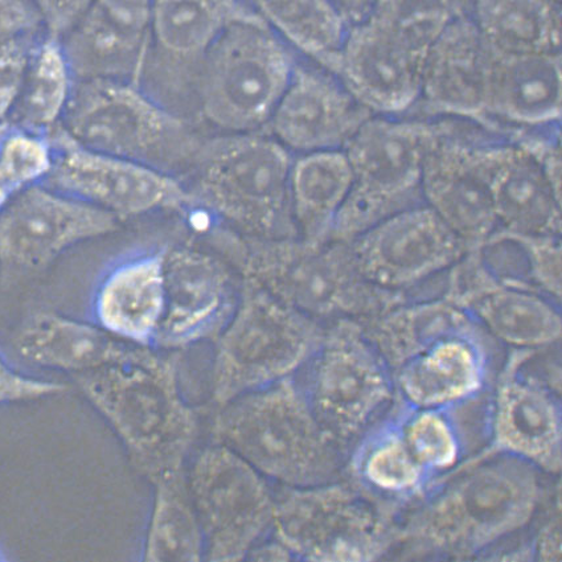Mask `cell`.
Returning a JSON list of instances; mask_svg holds the SVG:
<instances>
[{
  "mask_svg": "<svg viewBox=\"0 0 562 562\" xmlns=\"http://www.w3.org/2000/svg\"><path fill=\"white\" fill-rule=\"evenodd\" d=\"M360 323L390 368L396 396L413 408H451L486 395L504 360L502 345L439 295Z\"/></svg>",
  "mask_w": 562,
  "mask_h": 562,
  "instance_id": "1",
  "label": "cell"
},
{
  "mask_svg": "<svg viewBox=\"0 0 562 562\" xmlns=\"http://www.w3.org/2000/svg\"><path fill=\"white\" fill-rule=\"evenodd\" d=\"M536 289L561 301V236L521 235Z\"/></svg>",
  "mask_w": 562,
  "mask_h": 562,
  "instance_id": "38",
  "label": "cell"
},
{
  "mask_svg": "<svg viewBox=\"0 0 562 562\" xmlns=\"http://www.w3.org/2000/svg\"><path fill=\"white\" fill-rule=\"evenodd\" d=\"M541 471L497 456L456 471L400 516L395 549L405 560H475L529 526L544 487Z\"/></svg>",
  "mask_w": 562,
  "mask_h": 562,
  "instance_id": "2",
  "label": "cell"
},
{
  "mask_svg": "<svg viewBox=\"0 0 562 562\" xmlns=\"http://www.w3.org/2000/svg\"><path fill=\"white\" fill-rule=\"evenodd\" d=\"M486 131L471 122L448 119L424 165V204L469 250L480 247L499 229L488 183L491 138L482 135Z\"/></svg>",
  "mask_w": 562,
  "mask_h": 562,
  "instance_id": "16",
  "label": "cell"
},
{
  "mask_svg": "<svg viewBox=\"0 0 562 562\" xmlns=\"http://www.w3.org/2000/svg\"><path fill=\"white\" fill-rule=\"evenodd\" d=\"M153 0H94L61 38L76 81L142 86L151 49Z\"/></svg>",
  "mask_w": 562,
  "mask_h": 562,
  "instance_id": "24",
  "label": "cell"
},
{
  "mask_svg": "<svg viewBox=\"0 0 562 562\" xmlns=\"http://www.w3.org/2000/svg\"><path fill=\"white\" fill-rule=\"evenodd\" d=\"M487 114L502 132L560 125L561 54L504 55L494 50Z\"/></svg>",
  "mask_w": 562,
  "mask_h": 562,
  "instance_id": "28",
  "label": "cell"
},
{
  "mask_svg": "<svg viewBox=\"0 0 562 562\" xmlns=\"http://www.w3.org/2000/svg\"><path fill=\"white\" fill-rule=\"evenodd\" d=\"M487 160L497 228L518 235L561 236V189L514 131L491 138Z\"/></svg>",
  "mask_w": 562,
  "mask_h": 562,
  "instance_id": "25",
  "label": "cell"
},
{
  "mask_svg": "<svg viewBox=\"0 0 562 562\" xmlns=\"http://www.w3.org/2000/svg\"><path fill=\"white\" fill-rule=\"evenodd\" d=\"M19 190L11 182L10 178L5 176V172L0 167V212H2L5 206L9 205L12 198L16 195Z\"/></svg>",
  "mask_w": 562,
  "mask_h": 562,
  "instance_id": "44",
  "label": "cell"
},
{
  "mask_svg": "<svg viewBox=\"0 0 562 562\" xmlns=\"http://www.w3.org/2000/svg\"><path fill=\"white\" fill-rule=\"evenodd\" d=\"M426 56L366 16L348 25L334 75L372 114L403 117L422 94Z\"/></svg>",
  "mask_w": 562,
  "mask_h": 562,
  "instance_id": "21",
  "label": "cell"
},
{
  "mask_svg": "<svg viewBox=\"0 0 562 562\" xmlns=\"http://www.w3.org/2000/svg\"><path fill=\"white\" fill-rule=\"evenodd\" d=\"M41 12L47 34L61 38L90 8L94 0H32Z\"/></svg>",
  "mask_w": 562,
  "mask_h": 562,
  "instance_id": "41",
  "label": "cell"
},
{
  "mask_svg": "<svg viewBox=\"0 0 562 562\" xmlns=\"http://www.w3.org/2000/svg\"><path fill=\"white\" fill-rule=\"evenodd\" d=\"M237 301L231 274L216 257L186 245L166 248L165 312L155 350L182 351L215 341Z\"/></svg>",
  "mask_w": 562,
  "mask_h": 562,
  "instance_id": "20",
  "label": "cell"
},
{
  "mask_svg": "<svg viewBox=\"0 0 562 562\" xmlns=\"http://www.w3.org/2000/svg\"><path fill=\"white\" fill-rule=\"evenodd\" d=\"M345 480L397 519L435 488L404 441L396 398L351 445Z\"/></svg>",
  "mask_w": 562,
  "mask_h": 562,
  "instance_id": "26",
  "label": "cell"
},
{
  "mask_svg": "<svg viewBox=\"0 0 562 562\" xmlns=\"http://www.w3.org/2000/svg\"><path fill=\"white\" fill-rule=\"evenodd\" d=\"M294 378L323 428L347 451L396 393L390 368L353 319L329 322Z\"/></svg>",
  "mask_w": 562,
  "mask_h": 562,
  "instance_id": "12",
  "label": "cell"
},
{
  "mask_svg": "<svg viewBox=\"0 0 562 562\" xmlns=\"http://www.w3.org/2000/svg\"><path fill=\"white\" fill-rule=\"evenodd\" d=\"M42 32L47 30L32 0H0V43Z\"/></svg>",
  "mask_w": 562,
  "mask_h": 562,
  "instance_id": "40",
  "label": "cell"
},
{
  "mask_svg": "<svg viewBox=\"0 0 562 562\" xmlns=\"http://www.w3.org/2000/svg\"><path fill=\"white\" fill-rule=\"evenodd\" d=\"M470 16L497 54H561L560 0H473Z\"/></svg>",
  "mask_w": 562,
  "mask_h": 562,
  "instance_id": "32",
  "label": "cell"
},
{
  "mask_svg": "<svg viewBox=\"0 0 562 562\" xmlns=\"http://www.w3.org/2000/svg\"><path fill=\"white\" fill-rule=\"evenodd\" d=\"M493 60L494 50L470 14L456 19L426 56L422 94L413 112L418 110V117L467 121L504 133L487 114Z\"/></svg>",
  "mask_w": 562,
  "mask_h": 562,
  "instance_id": "23",
  "label": "cell"
},
{
  "mask_svg": "<svg viewBox=\"0 0 562 562\" xmlns=\"http://www.w3.org/2000/svg\"><path fill=\"white\" fill-rule=\"evenodd\" d=\"M257 15L249 0H153L151 45L167 60L198 68L225 30Z\"/></svg>",
  "mask_w": 562,
  "mask_h": 562,
  "instance_id": "30",
  "label": "cell"
},
{
  "mask_svg": "<svg viewBox=\"0 0 562 562\" xmlns=\"http://www.w3.org/2000/svg\"><path fill=\"white\" fill-rule=\"evenodd\" d=\"M166 248L140 251L115 262L97 283V326L120 340L154 348L165 312Z\"/></svg>",
  "mask_w": 562,
  "mask_h": 562,
  "instance_id": "27",
  "label": "cell"
},
{
  "mask_svg": "<svg viewBox=\"0 0 562 562\" xmlns=\"http://www.w3.org/2000/svg\"><path fill=\"white\" fill-rule=\"evenodd\" d=\"M439 296L467 312L509 350L561 344L560 302L539 290L499 280L474 250L446 271Z\"/></svg>",
  "mask_w": 562,
  "mask_h": 562,
  "instance_id": "18",
  "label": "cell"
},
{
  "mask_svg": "<svg viewBox=\"0 0 562 562\" xmlns=\"http://www.w3.org/2000/svg\"><path fill=\"white\" fill-rule=\"evenodd\" d=\"M216 248L276 299L319 322L364 321L409 300L373 285L361 273L350 243L313 244L300 237L256 238L234 231L213 235Z\"/></svg>",
  "mask_w": 562,
  "mask_h": 562,
  "instance_id": "4",
  "label": "cell"
},
{
  "mask_svg": "<svg viewBox=\"0 0 562 562\" xmlns=\"http://www.w3.org/2000/svg\"><path fill=\"white\" fill-rule=\"evenodd\" d=\"M299 64L260 15L225 30L200 60V113L227 134L265 132Z\"/></svg>",
  "mask_w": 562,
  "mask_h": 562,
  "instance_id": "8",
  "label": "cell"
},
{
  "mask_svg": "<svg viewBox=\"0 0 562 562\" xmlns=\"http://www.w3.org/2000/svg\"><path fill=\"white\" fill-rule=\"evenodd\" d=\"M154 501L142 560L204 561V542L187 483V469L153 484Z\"/></svg>",
  "mask_w": 562,
  "mask_h": 562,
  "instance_id": "34",
  "label": "cell"
},
{
  "mask_svg": "<svg viewBox=\"0 0 562 562\" xmlns=\"http://www.w3.org/2000/svg\"><path fill=\"white\" fill-rule=\"evenodd\" d=\"M373 285L409 295L468 254L467 245L426 204L395 213L350 243Z\"/></svg>",
  "mask_w": 562,
  "mask_h": 562,
  "instance_id": "17",
  "label": "cell"
},
{
  "mask_svg": "<svg viewBox=\"0 0 562 562\" xmlns=\"http://www.w3.org/2000/svg\"><path fill=\"white\" fill-rule=\"evenodd\" d=\"M5 560H8V558H5V555L2 552V549H0V561H5Z\"/></svg>",
  "mask_w": 562,
  "mask_h": 562,
  "instance_id": "45",
  "label": "cell"
},
{
  "mask_svg": "<svg viewBox=\"0 0 562 562\" xmlns=\"http://www.w3.org/2000/svg\"><path fill=\"white\" fill-rule=\"evenodd\" d=\"M532 561L551 562L560 561L562 555L561 538V494L560 486L555 490L554 499L549 507L544 521L529 542Z\"/></svg>",
  "mask_w": 562,
  "mask_h": 562,
  "instance_id": "42",
  "label": "cell"
},
{
  "mask_svg": "<svg viewBox=\"0 0 562 562\" xmlns=\"http://www.w3.org/2000/svg\"><path fill=\"white\" fill-rule=\"evenodd\" d=\"M533 352L512 348L504 357L491 390L486 446L456 471L491 457L507 456L532 464L542 474L560 475V391L541 374L531 372L529 360Z\"/></svg>",
  "mask_w": 562,
  "mask_h": 562,
  "instance_id": "14",
  "label": "cell"
},
{
  "mask_svg": "<svg viewBox=\"0 0 562 562\" xmlns=\"http://www.w3.org/2000/svg\"><path fill=\"white\" fill-rule=\"evenodd\" d=\"M373 115L338 76L299 61L265 132L296 155L345 150Z\"/></svg>",
  "mask_w": 562,
  "mask_h": 562,
  "instance_id": "22",
  "label": "cell"
},
{
  "mask_svg": "<svg viewBox=\"0 0 562 562\" xmlns=\"http://www.w3.org/2000/svg\"><path fill=\"white\" fill-rule=\"evenodd\" d=\"M45 35L11 38L0 43V125L9 122L15 112L27 80L32 54Z\"/></svg>",
  "mask_w": 562,
  "mask_h": 562,
  "instance_id": "37",
  "label": "cell"
},
{
  "mask_svg": "<svg viewBox=\"0 0 562 562\" xmlns=\"http://www.w3.org/2000/svg\"><path fill=\"white\" fill-rule=\"evenodd\" d=\"M179 366V351L145 347L122 363L72 378L133 469L151 484L187 469L199 435L198 411L180 390Z\"/></svg>",
  "mask_w": 562,
  "mask_h": 562,
  "instance_id": "3",
  "label": "cell"
},
{
  "mask_svg": "<svg viewBox=\"0 0 562 562\" xmlns=\"http://www.w3.org/2000/svg\"><path fill=\"white\" fill-rule=\"evenodd\" d=\"M210 435L280 487L345 477L348 451L323 428L294 376L220 406Z\"/></svg>",
  "mask_w": 562,
  "mask_h": 562,
  "instance_id": "5",
  "label": "cell"
},
{
  "mask_svg": "<svg viewBox=\"0 0 562 562\" xmlns=\"http://www.w3.org/2000/svg\"><path fill=\"white\" fill-rule=\"evenodd\" d=\"M15 347L32 366L66 372L72 378L122 363L145 348L115 338L94 322L52 312L30 316L16 334Z\"/></svg>",
  "mask_w": 562,
  "mask_h": 562,
  "instance_id": "29",
  "label": "cell"
},
{
  "mask_svg": "<svg viewBox=\"0 0 562 562\" xmlns=\"http://www.w3.org/2000/svg\"><path fill=\"white\" fill-rule=\"evenodd\" d=\"M54 146V167L44 184L117 218L157 211H187L193 199L171 173L90 150L69 137L59 125L48 133Z\"/></svg>",
  "mask_w": 562,
  "mask_h": 562,
  "instance_id": "15",
  "label": "cell"
},
{
  "mask_svg": "<svg viewBox=\"0 0 562 562\" xmlns=\"http://www.w3.org/2000/svg\"><path fill=\"white\" fill-rule=\"evenodd\" d=\"M331 3L347 25H351L370 14L376 0H331Z\"/></svg>",
  "mask_w": 562,
  "mask_h": 562,
  "instance_id": "43",
  "label": "cell"
},
{
  "mask_svg": "<svg viewBox=\"0 0 562 562\" xmlns=\"http://www.w3.org/2000/svg\"><path fill=\"white\" fill-rule=\"evenodd\" d=\"M54 160L48 133L12 126L0 134V167L19 191L44 183Z\"/></svg>",
  "mask_w": 562,
  "mask_h": 562,
  "instance_id": "36",
  "label": "cell"
},
{
  "mask_svg": "<svg viewBox=\"0 0 562 562\" xmlns=\"http://www.w3.org/2000/svg\"><path fill=\"white\" fill-rule=\"evenodd\" d=\"M448 119L373 115L345 148L352 168L350 193L331 240L351 243L384 218L424 204L426 157Z\"/></svg>",
  "mask_w": 562,
  "mask_h": 562,
  "instance_id": "10",
  "label": "cell"
},
{
  "mask_svg": "<svg viewBox=\"0 0 562 562\" xmlns=\"http://www.w3.org/2000/svg\"><path fill=\"white\" fill-rule=\"evenodd\" d=\"M290 47L335 74L348 25L331 0H249Z\"/></svg>",
  "mask_w": 562,
  "mask_h": 562,
  "instance_id": "33",
  "label": "cell"
},
{
  "mask_svg": "<svg viewBox=\"0 0 562 562\" xmlns=\"http://www.w3.org/2000/svg\"><path fill=\"white\" fill-rule=\"evenodd\" d=\"M68 390L66 384L29 376L0 353V405L57 396Z\"/></svg>",
  "mask_w": 562,
  "mask_h": 562,
  "instance_id": "39",
  "label": "cell"
},
{
  "mask_svg": "<svg viewBox=\"0 0 562 562\" xmlns=\"http://www.w3.org/2000/svg\"><path fill=\"white\" fill-rule=\"evenodd\" d=\"M326 326L243 280L234 314L215 339L211 405L295 376L318 348Z\"/></svg>",
  "mask_w": 562,
  "mask_h": 562,
  "instance_id": "7",
  "label": "cell"
},
{
  "mask_svg": "<svg viewBox=\"0 0 562 562\" xmlns=\"http://www.w3.org/2000/svg\"><path fill=\"white\" fill-rule=\"evenodd\" d=\"M351 184L352 168L345 150L294 157L290 172V203L296 237L313 244L331 240L336 217Z\"/></svg>",
  "mask_w": 562,
  "mask_h": 562,
  "instance_id": "31",
  "label": "cell"
},
{
  "mask_svg": "<svg viewBox=\"0 0 562 562\" xmlns=\"http://www.w3.org/2000/svg\"><path fill=\"white\" fill-rule=\"evenodd\" d=\"M120 218L47 184L19 191L0 212V261L38 270L81 243L113 234Z\"/></svg>",
  "mask_w": 562,
  "mask_h": 562,
  "instance_id": "19",
  "label": "cell"
},
{
  "mask_svg": "<svg viewBox=\"0 0 562 562\" xmlns=\"http://www.w3.org/2000/svg\"><path fill=\"white\" fill-rule=\"evenodd\" d=\"M397 520L344 477L278 486L270 535L299 561H378L395 549Z\"/></svg>",
  "mask_w": 562,
  "mask_h": 562,
  "instance_id": "11",
  "label": "cell"
},
{
  "mask_svg": "<svg viewBox=\"0 0 562 562\" xmlns=\"http://www.w3.org/2000/svg\"><path fill=\"white\" fill-rule=\"evenodd\" d=\"M60 126L90 150L167 173L191 165L203 142L142 86L121 80L76 81Z\"/></svg>",
  "mask_w": 562,
  "mask_h": 562,
  "instance_id": "9",
  "label": "cell"
},
{
  "mask_svg": "<svg viewBox=\"0 0 562 562\" xmlns=\"http://www.w3.org/2000/svg\"><path fill=\"white\" fill-rule=\"evenodd\" d=\"M187 483L204 542V561L247 560L271 533L276 490L247 461L211 442L200 450Z\"/></svg>",
  "mask_w": 562,
  "mask_h": 562,
  "instance_id": "13",
  "label": "cell"
},
{
  "mask_svg": "<svg viewBox=\"0 0 562 562\" xmlns=\"http://www.w3.org/2000/svg\"><path fill=\"white\" fill-rule=\"evenodd\" d=\"M75 83L76 77L60 38L43 36L32 54L27 80L12 114L16 120L14 126L45 134L59 126Z\"/></svg>",
  "mask_w": 562,
  "mask_h": 562,
  "instance_id": "35",
  "label": "cell"
},
{
  "mask_svg": "<svg viewBox=\"0 0 562 562\" xmlns=\"http://www.w3.org/2000/svg\"><path fill=\"white\" fill-rule=\"evenodd\" d=\"M293 154L267 132L203 140L191 166L193 206H202L238 234L296 237L290 172Z\"/></svg>",
  "mask_w": 562,
  "mask_h": 562,
  "instance_id": "6",
  "label": "cell"
}]
</instances>
